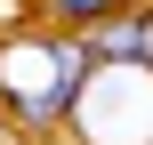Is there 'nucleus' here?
I'll return each mask as SVG.
<instances>
[{
    "label": "nucleus",
    "mask_w": 153,
    "mask_h": 145,
    "mask_svg": "<svg viewBox=\"0 0 153 145\" xmlns=\"http://www.w3.org/2000/svg\"><path fill=\"white\" fill-rule=\"evenodd\" d=\"M81 57H121V65H153V24H145V8L89 24V48H81Z\"/></svg>",
    "instance_id": "nucleus-1"
},
{
    "label": "nucleus",
    "mask_w": 153,
    "mask_h": 145,
    "mask_svg": "<svg viewBox=\"0 0 153 145\" xmlns=\"http://www.w3.org/2000/svg\"><path fill=\"white\" fill-rule=\"evenodd\" d=\"M56 24H73V32H89V24H105V16H129L137 0H40Z\"/></svg>",
    "instance_id": "nucleus-2"
}]
</instances>
